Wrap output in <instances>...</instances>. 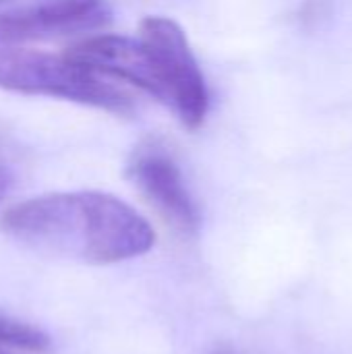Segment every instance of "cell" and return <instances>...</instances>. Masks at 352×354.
Listing matches in <instances>:
<instances>
[{
	"instance_id": "obj_1",
	"label": "cell",
	"mask_w": 352,
	"mask_h": 354,
	"mask_svg": "<svg viewBox=\"0 0 352 354\" xmlns=\"http://www.w3.org/2000/svg\"><path fill=\"white\" fill-rule=\"evenodd\" d=\"M2 226L35 251L91 266L139 257L156 243L154 228L139 212L100 191L27 199L4 214Z\"/></svg>"
},
{
	"instance_id": "obj_2",
	"label": "cell",
	"mask_w": 352,
	"mask_h": 354,
	"mask_svg": "<svg viewBox=\"0 0 352 354\" xmlns=\"http://www.w3.org/2000/svg\"><path fill=\"white\" fill-rule=\"evenodd\" d=\"M0 89L68 100L114 114L133 110L131 97L108 83L104 75L68 56L60 58L35 50L0 48Z\"/></svg>"
},
{
	"instance_id": "obj_3",
	"label": "cell",
	"mask_w": 352,
	"mask_h": 354,
	"mask_svg": "<svg viewBox=\"0 0 352 354\" xmlns=\"http://www.w3.org/2000/svg\"><path fill=\"white\" fill-rule=\"evenodd\" d=\"M139 37L151 54L156 100L170 108L183 127L199 129L210 110V93L185 31L172 19L147 17Z\"/></svg>"
},
{
	"instance_id": "obj_4",
	"label": "cell",
	"mask_w": 352,
	"mask_h": 354,
	"mask_svg": "<svg viewBox=\"0 0 352 354\" xmlns=\"http://www.w3.org/2000/svg\"><path fill=\"white\" fill-rule=\"evenodd\" d=\"M110 17L106 0H0V41L95 31Z\"/></svg>"
},
{
	"instance_id": "obj_5",
	"label": "cell",
	"mask_w": 352,
	"mask_h": 354,
	"mask_svg": "<svg viewBox=\"0 0 352 354\" xmlns=\"http://www.w3.org/2000/svg\"><path fill=\"white\" fill-rule=\"evenodd\" d=\"M129 176L162 218L180 234H195L199 228L197 205L185 185L176 162L160 147H141L129 166Z\"/></svg>"
},
{
	"instance_id": "obj_6",
	"label": "cell",
	"mask_w": 352,
	"mask_h": 354,
	"mask_svg": "<svg viewBox=\"0 0 352 354\" xmlns=\"http://www.w3.org/2000/svg\"><path fill=\"white\" fill-rule=\"evenodd\" d=\"M50 344V338L35 326L0 313V346H15L21 351L41 353Z\"/></svg>"
},
{
	"instance_id": "obj_7",
	"label": "cell",
	"mask_w": 352,
	"mask_h": 354,
	"mask_svg": "<svg viewBox=\"0 0 352 354\" xmlns=\"http://www.w3.org/2000/svg\"><path fill=\"white\" fill-rule=\"evenodd\" d=\"M10 187H12V172H10V168L0 160V201L8 195Z\"/></svg>"
},
{
	"instance_id": "obj_8",
	"label": "cell",
	"mask_w": 352,
	"mask_h": 354,
	"mask_svg": "<svg viewBox=\"0 0 352 354\" xmlns=\"http://www.w3.org/2000/svg\"><path fill=\"white\" fill-rule=\"evenodd\" d=\"M0 354H6V353H2V351H0Z\"/></svg>"
}]
</instances>
